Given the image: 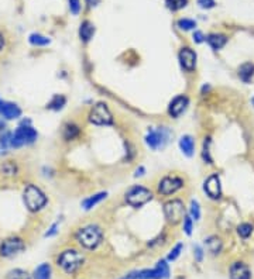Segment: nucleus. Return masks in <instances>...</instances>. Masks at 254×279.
Wrapping results in <instances>:
<instances>
[{"instance_id":"1","label":"nucleus","mask_w":254,"mask_h":279,"mask_svg":"<svg viewBox=\"0 0 254 279\" xmlns=\"http://www.w3.org/2000/svg\"><path fill=\"white\" fill-rule=\"evenodd\" d=\"M77 241L86 250H95L97 248L102 240H103V231L96 224H88L82 227L77 231Z\"/></svg>"},{"instance_id":"2","label":"nucleus","mask_w":254,"mask_h":279,"mask_svg":"<svg viewBox=\"0 0 254 279\" xmlns=\"http://www.w3.org/2000/svg\"><path fill=\"white\" fill-rule=\"evenodd\" d=\"M84 255L79 253L78 250H74V248H68V250H64L58 258H57V265L61 268L65 274L68 275H74L75 272H78L79 268L84 265Z\"/></svg>"},{"instance_id":"3","label":"nucleus","mask_w":254,"mask_h":279,"mask_svg":"<svg viewBox=\"0 0 254 279\" xmlns=\"http://www.w3.org/2000/svg\"><path fill=\"white\" fill-rule=\"evenodd\" d=\"M37 131L30 126V122H23L16 130L11 133L10 137V147L14 149L21 148L24 145H31L37 141Z\"/></svg>"},{"instance_id":"4","label":"nucleus","mask_w":254,"mask_h":279,"mask_svg":"<svg viewBox=\"0 0 254 279\" xmlns=\"http://www.w3.org/2000/svg\"><path fill=\"white\" fill-rule=\"evenodd\" d=\"M23 201H24V205L30 211H38V210L44 209L48 199H47L45 193L38 186H35L33 183H28L23 191Z\"/></svg>"},{"instance_id":"5","label":"nucleus","mask_w":254,"mask_h":279,"mask_svg":"<svg viewBox=\"0 0 254 279\" xmlns=\"http://www.w3.org/2000/svg\"><path fill=\"white\" fill-rule=\"evenodd\" d=\"M151 199H153L151 191L147 189V188H144V186H140V185H134L126 192L127 205H130L132 208H136V209L147 205Z\"/></svg>"},{"instance_id":"6","label":"nucleus","mask_w":254,"mask_h":279,"mask_svg":"<svg viewBox=\"0 0 254 279\" xmlns=\"http://www.w3.org/2000/svg\"><path fill=\"white\" fill-rule=\"evenodd\" d=\"M171 137V131L167 127H151L146 136V144L151 149H163L168 144Z\"/></svg>"},{"instance_id":"7","label":"nucleus","mask_w":254,"mask_h":279,"mask_svg":"<svg viewBox=\"0 0 254 279\" xmlns=\"http://www.w3.org/2000/svg\"><path fill=\"white\" fill-rule=\"evenodd\" d=\"M164 216L169 224H178L185 217L184 202L179 199H172L164 203Z\"/></svg>"},{"instance_id":"8","label":"nucleus","mask_w":254,"mask_h":279,"mask_svg":"<svg viewBox=\"0 0 254 279\" xmlns=\"http://www.w3.org/2000/svg\"><path fill=\"white\" fill-rule=\"evenodd\" d=\"M26 250V243L20 237H9L0 243V257L13 258Z\"/></svg>"},{"instance_id":"9","label":"nucleus","mask_w":254,"mask_h":279,"mask_svg":"<svg viewBox=\"0 0 254 279\" xmlns=\"http://www.w3.org/2000/svg\"><path fill=\"white\" fill-rule=\"evenodd\" d=\"M89 122L95 126H110L113 124V116L106 103H97L89 113Z\"/></svg>"},{"instance_id":"10","label":"nucleus","mask_w":254,"mask_h":279,"mask_svg":"<svg viewBox=\"0 0 254 279\" xmlns=\"http://www.w3.org/2000/svg\"><path fill=\"white\" fill-rule=\"evenodd\" d=\"M184 186V181L179 176H164L158 183V193L163 196H169L176 193Z\"/></svg>"},{"instance_id":"11","label":"nucleus","mask_w":254,"mask_h":279,"mask_svg":"<svg viewBox=\"0 0 254 279\" xmlns=\"http://www.w3.org/2000/svg\"><path fill=\"white\" fill-rule=\"evenodd\" d=\"M203 191H205V193L209 196L210 199H215V201L220 199V196H222V185H220L219 175H210L209 178L205 181V183H203Z\"/></svg>"},{"instance_id":"12","label":"nucleus","mask_w":254,"mask_h":279,"mask_svg":"<svg viewBox=\"0 0 254 279\" xmlns=\"http://www.w3.org/2000/svg\"><path fill=\"white\" fill-rule=\"evenodd\" d=\"M0 117L4 120H17L18 117H21V109L13 102L0 100Z\"/></svg>"},{"instance_id":"13","label":"nucleus","mask_w":254,"mask_h":279,"mask_svg":"<svg viewBox=\"0 0 254 279\" xmlns=\"http://www.w3.org/2000/svg\"><path fill=\"white\" fill-rule=\"evenodd\" d=\"M188 105H189V99L184 95H179L171 100V103L168 106V113L174 119H178L181 114L185 113V110L188 109Z\"/></svg>"},{"instance_id":"14","label":"nucleus","mask_w":254,"mask_h":279,"mask_svg":"<svg viewBox=\"0 0 254 279\" xmlns=\"http://www.w3.org/2000/svg\"><path fill=\"white\" fill-rule=\"evenodd\" d=\"M178 58H179V62H181V67L185 70L192 72L196 68V53L191 48H188V47L182 48L178 54Z\"/></svg>"},{"instance_id":"15","label":"nucleus","mask_w":254,"mask_h":279,"mask_svg":"<svg viewBox=\"0 0 254 279\" xmlns=\"http://www.w3.org/2000/svg\"><path fill=\"white\" fill-rule=\"evenodd\" d=\"M229 275H230V279H252V271L247 264L236 261L230 265Z\"/></svg>"},{"instance_id":"16","label":"nucleus","mask_w":254,"mask_h":279,"mask_svg":"<svg viewBox=\"0 0 254 279\" xmlns=\"http://www.w3.org/2000/svg\"><path fill=\"white\" fill-rule=\"evenodd\" d=\"M237 73H239L240 80H243L245 83H250L254 76V64H252V62H245V64H242V65L239 67Z\"/></svg>"},{"instance_id":"17","label":"nucleus","mask_w":254,"mask_h":279,"mask_svg":"<svg viewBox=\"0 0 254 279\" xmlns=\"http://www.w3.org/2000/svg\"><path fill=\"white\" fill-rule=\"evenodd\" d=\"M169 265L166 260H160L157 265L153 268V279H168L169 278Z\"/></svg>"},{"instance_id":"18","label":"nucleus","mask_w":254,"mask_h":279,"mask_svg":"<svg viewBox=\"0 0 254 279\" xmlns=\"http://www.w3.org/2000/svg\"><path fill=\"white\" fill-rule=\"evenodd\" d=\"M206 43L209 44L212 50L218 51L228 44V37L225 34H209L206 37Z\"/></svg>"},{"instance_id":"19","label":"nucleus","mask_w":254,"mask_h":279,"mask_svg":"<svg viewBox=\"0 0 254 279\" xmlns=\"http://www.w3.org/2000/svg\"><path fill=\"white\" fill-rule=\"evenodd\" d=\"M205 247L212 255H218L223 248V243L218 236H210L205 240Z\"/></svg>"},{"instance_id":"20","label":"nucleus","mask_w":254,"mask_h":279,"mask_svg":"<svg viewBox=\"0 0 254 279\" xmlns=\"http://www.w3.org/2000/svg\"><path fill=\"white\" fill-rule=\"evenodd\" d=\"M179 148L186 157H192L195 152V140L191 136H182L179 140Z\"/></svg>"},{"instance_id":"21","label":"nucleus","mask_w":254,"mask_h":279,"mask_svg":"<svg viewBox=\"0 0 254 279\" xmlns=\"http://www.w3.org/2000/svg\"><path fill=\"white\" fill-rule=\"evenodd\" d=\"M53 277V268L48 262H43L41 265H38L33 272V279H51Z\"/></svg>"},{"instance_id":"22","label":"nucleus","mask_w":254,"mask_h":279,"mask_svg":"<svg viewBox=\"0 0 254 279\" xmlns=\"http://www.w3.org/2000/svg\"><path fill=\"white\" fill-rule=\"evenodd\" d=\"M95 34V26L90 23V21H84L81 24V28H79V35H81V40L84 43H88L90 41V38Z\"/></svg>"},{"instance_id":"23","label":"nucleus","mask_w":254,"mask_h":279,"mask_svg":"<svg viewBox=\"0 0 254 279\" xmlns=\"http://www.w3.org/2000/svg\"><path fill=\"white\" fill-rule=\"evenodd\" d=\"M106 196H107V193L106 192H100V193H96V195H92V196H89L88 199H85V201L82 202V208L85 210L93 209L96 205H99L103 199H106Z\"/></svg>"},{"instance_id":"24","label":"nucleus","mask_w":254,"mask_h":279,"mask_svg":"<svg viewBox=\"0 0 254 279\" xmlns=\"http://www.w3.org/2000/svg\"><path fill=\"white\" fill-rule=\"evenodd\" d=\"M65 103H67V97L62 96V95H55V96L51 99V102L47 105V109L58 112V110H61L62 107L65 106Z\"/></svg>"},{"instance_id":"25","label":"nucleus","mask_w":254,"mask_h":279,"mask_svg":"<svg viewBox=\"0 0 254 279\" xmlns=\"http://www.w3.org/2000/svg\"><path fill=\"white\" fill-rule=\"evenodd\" d=\"M28 41H30L31 45H34V47H44V45H48V44L51 43L50 38H47L43 34H38V33H33V34L30 35Z\"/></svg>"},{"instance_id":"26","label":"nucleus","mask_w":254,"mask_h":279,"mask_svg":"<svg viewBox=\"0 0 254 279\" xmlns=\"http://www.w3.org/2000/svg\"><path fill=\"white\" fill-rule=\"evenodd\" d=\"M79 127L75 126V124H67L64 127V139L67 141H71V140H75L79 136Z\"/></svg>"},{"instance_id":"27","label":"nucleus","mask_w":254,"mask_h":279,"mask_svg":"<svg viewBox=\"0 0 254 279\" xmlns=\"http://www.w3.org/2000/svg\"><path fill=\"white\" fill-rule=\"evenodd\" d=\"M10 137H11V133H7V131L0 134V155L7 152V149L11 148L10 147Z\"/></svg>"},{"instance_id":"28","label":"nucleus","mask_w":254,"mask_h":279,"mask_svg":"<svg viewBox=\"0 0 254 279\" xmlns=\"http://www.w3.org/2000/svg\"><path fill=\"white\" fill-rule=\"evenodd\" d=\"M253 233V226L250 223H242L237 226V234L240 238H249Z\"/></svg>"},{"instance_id":"29","label":"nucleus","mask_w":254,"mask_h":279,"mask_svg":"<svg viewBox=\"0 0 254 279\" xmlns=\"http://www.w3.org/2000/svg\"><path fill=\"white\" fill-rule=\"evenodd\" d=\"M6 279H33L31 275L24 270H20V268H16V270H11L7 274Z\"/></svg>"},{"instance_id":"30","label":"nucleus","mask_w":254,"mask_h":279,"mask_svg":"<svg viewBox=\"0 0 254 279\" xmlns=\"http://www.w3.org/2000/svg\"><path fill=\"white\" fill-rule=\"evenodd\" d=\"M167 7L172 11H178V10L184 9L188 4V0H166Z\"/></svg>"},{"instance_id":"31","label":"nucleus","mask_w":254,"mask_h":279,"mask_svg":"<svg viewBox=\"0 0 254 279\" xmlns=\"http://www.w3.org/2000/svg\"><path fill=\"white\" fill-rule=\"evenodd\" d=\"M1 172H3V175H6V176H13V175H16V172H17V166H16V164L13 161H6L1 165Z\"/></svg>"},{"instance_id":"32","label":"nucleus","mask_w":254,"mask_h":279,"mask_svg":"<svg viewBox=\"0 0 254 279\" xmlns=\"http://www.w3.org/2000/svg\"><path fill=\"white\" fill-rule=\"evenodd\" d=\"M189 216L192 220H199L201 218V206L196 201H191V206H189Z\"/></svg>"},{"instance_id":"33","label":"nucleus","mask_w":254,"mask_h":279,"mask_svg":"<svg viewBox=\"0 0 254 279\" xmlns=\"http://www.w3.org/2000/svg\"><path fill=\"white\" fill-rule=\"evenodd\" d=\"M182 250H184V244H182V243H178V244H176L175 247H174V248L169 251V254H168V258H167V260H168V261H175L176 258L181 255Z\"/></svg>"},{"instance_id":"34","label":"nucleus","mask_w":254,"mask_h":279,"mask_svg":"<svg viewBox=\"0 0 254 279\" xmlns=\"http://www.w3.org/2000/svg\"><path fill=\"white\" fill-rule=\"evenodd\" d=\"M178 27L181 28V30H185V31H188V30H193L195 27H196V23L191 20V18H181L179 21H178Z\"/></svg>"},{"instance_id":"35","label":"nucleus","mask_w":254,"mask_h":279,"mask_svg":"<svg viewBox=\"0 0 254 279\" xmlns=\"http://www.w3.org/2000/svg\"><path fill=\"white\" fill-rule=\"evenodd\" d=\"M209 147H210V139H205V142H203V151H202V157H203V159H205L208 164H212V157H210Z\"/></svg>"},{"instance_id":"36","label":"nucleus","mask_w":254,"mask_h":279,"mask_svg":"<svg viewBox=\"0 0 254 279\" xmlns=\"http://www.w3.org/2000/svg\"><path fill=\"white\" fill-rule=\"evenodd\" d=\"M193 230V220L191 216H185L184 217V233L186 236H191Z\"/></svg>"},{"instance_id":"37","label":"nucleus","mask_w":254,"mask_h":279,"mask_svg":"<svg viewBox=\"0 0 254 279\" xmlns=\"http://www.w3.org/2000/svg\"><path fill=\"white\" fill-rule=\"evenodd\" d=\"M70 1V10L74 16H77L81 10V0H68Z\"/></svg>"},{"instance_id":"38","label":"nucleus","mask_w":254,"mask_h":279,"mask_svg":"<svg viewBox=\"0 0 254 279\" xmlns=\"http://www.w3.org/2000/svg\"><path fill=\"white\" fill-rule=\"evenodd\" d=\"M193 257L198 262H202L203 260V250L201 245H193Z\"/></svg>"},{"instance_id":"39","label":"nucleus","mask_w":254,"mask_h":279,"mask_svg":"<svg viewBox=\"0 0 254 279\" xmlns=\"http://www.w3.org/2000/svg\"><path fill=\"white\" fill-rule=\"evenodd\" d=\"M198 4L201 9H212V7H215L216 1L215 0H198Z\"/></svg>"},{"instance_id":"40","label":"nucleus","mask_w":254,"mask_h":279,"mask_svg":"<svg viewBox=\"0 0 254 279\" xmlns=\"http://www.w3.org/2000/svg\"><path fill=\"white\" fill-rule=\"evenodd\" d=\"M193 41L196 44H201L203 43V41H206V37L203 35L202 31H195V33H193Z\"/></svg>"},{"instance_id":"41","label":"nucleus","mask_w":254,"mask_h":279,"mask_svg":"<svg viewBox=\"0 0 254 279\" xmlns=\"http://www.w3.org/2000/svg\"><path fill=\"white\" fill-rule=\"evenodd\" d=\"M58 227H60V224L58 223H54L53 226L48 228V231L45 233V237H53L55 236L57 233H58Z\"/></svg>"},{"instance_id":"42","label":"nucleus","mask_w":254,"mask_h":279,"mask_svg":"<svg viewBox=\"0 0 254 279\" xmlns=\"http://www.w3.org/2000/svg\"><path fill=\"white\" fill-rule=\"evenodd\" d=\"M120 279H139V271H136V272H130V274L124 275V277Z\"/></svg>"},{"instance_id":"43","label":"nucleus","mask_w":254,"mask_h":279,"mask_svg":"<svg viewBox=\"0 0 254 279\" xmlns=\"http://www.w3.org/2000/svg\"><path fill=\"white\" fill-rule=\"evenodd\" d=\"M4 44H6V40H4V35L0 33V51L4 48Z\"/></svg>"},{"instance_id":"44","label":"nucleus","mask_w":254,"mask_h":279,"mask_svg":"<svg viewBox=\"0 0 254 279\" xmlns=\"http://www.w3.org/2000/svg\"><path fill=\"white\" fill-rule=\"evenodd\" d=\"M6 131V123L3 122V119H0V134Z\"/></svg>"},{"instance_id":"45","label":"nucleus","mask_w":254,"mask_h":279,"mask_svg":"<svg viewBox=\"0 0 254 279\" xmlns=\"http://www.w3.org/2000/svg\"><path fill=\"white\" fill-rule=\"evenodd\" d=\"M86 1H88L89 6H96L97 1H99V0H86Z\"/></svg>"},{"instance_id":"46","label":"nucleus","mask_w":254,"mask_h":279,"mask_svg":"<svg viewBox=\"0 0 254 279\" xmlns=\"http://www.w3.org/2000/svg\"><path fill=\"white\" fill-rule=\"evenodd\" d=\"M252 103H253V105H254V97H253V99H252Z\"/></svg>"}]
</instances>
